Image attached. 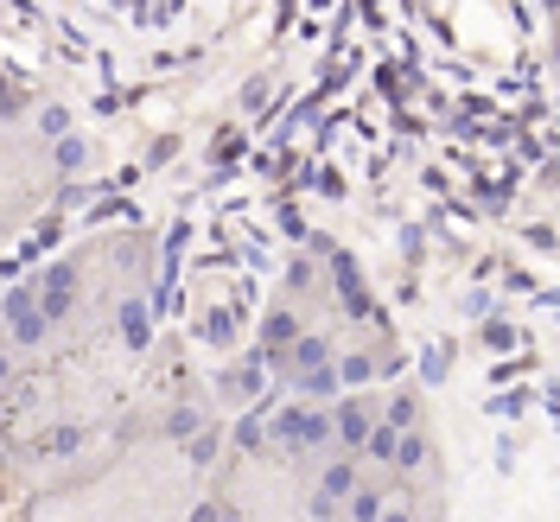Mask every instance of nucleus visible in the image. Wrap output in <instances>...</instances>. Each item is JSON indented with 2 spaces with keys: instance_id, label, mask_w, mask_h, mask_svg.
I'll return each instance as SVG.
<instances>
[{
  "instance_id": "1",
  "label": "nucleus",
  "mask_w": 560,
  "mask_h": 522,
  "mask_svg": "<svg viewBox=\"0 0 560 522\" xmlns=\"http://www.w3.org/2000/svg\"><path fill=\"white\" fill-rule=\"evenodd\" d=\"M70 306H77V268L58 261V268H45V281H39V312H45V325H58Z\"/></svg>"
},
{
  "instance_id": "2",
  "label": "nucleus",
  "mask_w": 560,
  "mask_h": 522,
  "mask_svg": "<svg viewBox=\"0 0 560 522\" xmlns=\"http://www.w3.org/2000/svg\"><path fill=\"white\" fill-rule=\"evenodd\" d=\"M0 312H7V325H13V344H26V351H32V344H45L51 325H45V312L32 306V293H26V287H20V293H7V306H0Z\"/></svg>"
},
{
  "instance_id": "3",
  "label": "nucleus",
  "mask_w": 560,
  "mask_h": 522,
  "mask_svg": "<svg viewBox=\"0 0 560 522\" xmlns=\"http://www.w3.org/2000/svg\"><path fill=\"white\" fill-rule=\"evenodd\" d=\"M370 427H376V421L363 414V402H344L338 414H331V440H338V446H350V452L363 446V433H370Z\"/></svg>"
},
{
  "instance_id": "4",
  "label": "nucleus",
  "mask_w": 560,
  "mask_h": 522,
  "mask_svg": "<svg viewBox=\"0 0 560 522\" xmlns=\"http://www.w3.org/2000/svg\"><path fill=\"white\" fill-rule=\"evenodd\" d=\"M293 338H300V319H293L287 306H274L268 319H261V344H268V351H287Z\"/></svg>"
},
{
  "instance_id": "5",
  "label": "nucleus",
  "mask_w": 560,
  "mask_h": 522,
  "mask_svg": "<svg viewBox=\"0 0 560 522\" xmlns=\"http://www.w3.org/2000/svg\"><path fill=\"white\" fill-rule=\"evenodd\" d=\"M389 459L401 465V472H414V465H427V440H420V427L395 433V452H389Z\"/></svg>"
},
{
  "instance_id": "6",
  "label": "nucleus",
  "mask_w": 560,
  "mask_h": 522,
  "mask_svg": "<svg viewBox=\"0 0 560 522\" xmlns=\"http://www.w3.org/2000/svg\"><path fill=\"white\" fill-rule=\"evenodd\" d=\"M350 491H357V465H350V459H338V465H331V472H325V484H319V497H350Z\"/></svg>"
},
{
  "instance_id": "7",
  "label": "nucleus",
  "mask_w": 560,
  "mask_h": 522,
  "mask_svg": "<svg viewBox=\"0 0 560 522\" xmlns=\"http://www.w3.org/2000/svg\"><path fill=\"white\" fill-rule=\"evenodd\" d=\"M382 427H395V433H408V427H420V395H408V389H401L395 402H389V421H382Z\"/></svg>"
},
{
  "instance_id": "8",
  "label": "nucleus",
  "mask_w": 560,
  "mask_h": 522,
  "mask_svg": "<svg viewBox=\"0 0 560 522\" xmlns=\"http://www.w3.org/2000/svg\"><path fill=\"white\" fill-rule=\"evenodd\" d=\"M185 452H191V465H210V459L223 452V433H217V427H198V433L185 440Z\"/></svg>"
},
{
  "instance_id": "9",
  "label": "nucleus",
  "mask_w": 560,
  "mask_h": 522,
  "mask_svg": "<svg viewBox=\"0 0 560 522\" xmlns=\"http://www.w3.org/2000/svg\"><path fill=\"white\" fill-rule=\"evenodd\" d=\"M198 427H204V414H198V408H172L166 421H160V433H166V440H191Z\"/></svg>"
},
{
  "instance_id": "10",
  "label": "nucleus",
  "mask_w": 560,
  "mask_h": 522,
  "mask_svg": "<svg viewBox=\"0 0 560 522\" xmlns=\"http://www.w3.org/2000/svg\"><path fill=\"white\" fill-rule=\"evenodd\" d=\"M204 338H210V344H230V338H236V312H230V306H210V312H204Z\"/></svg>"
},
{
  "instance_id": "11",
  "label": "nucleus",
  "mask_w": 560,
  "mask_h": 522,
  "mask_svg": "<svg viewBox=\"0 0 560 522\" xmlns=\"http://www.w3.org/2000/svg\"><path fill=\"white\" fill-rule=\"evenodd\" d=\"M331 370H338V382H350V389H363V382H370L376 376V357H344V363H331Z\"/></svg>"
},
{
  "instance_id": "12",
  "label": "nucleus",
  "mask_w": 560,
  "mask_h": 522,
  "mask_svg": "<svg viewBox=\"0 0 560 522\" xmlns=\"http://www.w3.org/2000/svg\"><path fill=\"white\" fill-rule=\"evenodd\" d=\"M344 516H350V522H376V516H382V497H376V491H350V497H344Z\"/></svg>"
},
{
  "instance_id": "13",
  "label": "nucleus",
  "mask_w": 560,
  "mask_h": 522,
  "mask_svg": "<svg viewBox=\"0 0 560 522\" xmlns=\"http://www.w3.org/2000/svg\"><path fill=\"white\" fill-rule=\"evenodd\" d=\"M274 433H280V446H306V408H287L274 421Z\"/></svg>"
},
{
  "instance_id": "14",
  "label": "nucleus",
  "mask_w": 560,
  "mask_h": 522,
  "mask_svg": "<svg viewBox=\"0 0 560 522\" xmlns=\"http://www.w3.org/2000/svg\"><path fill=\"white\" fill-rule=\"evenodd\" d=\"M300 389L312 395V402H319V395H338V370H331V363H319V370L300 376Z\"/></svg>"
},
{
  "instance_id": "15",
  "label": "nucleus",
  "mask_w": 560,
  "mask_h": 522,
  "mask_svg": "<svg viewBox=\"0 0 560 522\" xmlns=\"http://www.w3.org/2000/svg\"><path fill=\"white\" fill-rule=\"evenodd\" d=\"M77 446H83V427H51L45 433V452H58V459H70Z\"/></svg>"
},
{
  "instance_id": "16",
  "label": "nucleus",
  "mask_w": 560,
  "mask_h": 522,
  "mask_svg": "<svg viewBox=\"0 0 560 522\" xmlns=\"http://www.w3.org/2000/svg\"><path fill=\"white\" fill-rule=\"evenodd\" d=\"M357 452H370V459H389V452H395V427H370Z\"/></svg>"
},
{
  "instance_id": "17",
  "label": "nucleus",
  "mask_w": 560,
  "mask_h": 522,
  "mask_svg": "<svg viewBox=\"0 0 560 522\" xmlns=\"http://www.w3.org/2000/svg\"><path fill=\"white\" fill-rule=\"evenodd\" d=\"M261 433H268V427H261V414H242V421H236V446L242 452H261Z\"/></svg>"
},
{
  "instance_id": "18",
  "label": "nucleus",
  "mask_w": 560,
  "mask_h": 522,
  "mask_svg": "<svg viewBox=\"0 0 560 522\" xmlns=\"http://www.w3.org/2000/svg\"><path fill=\"white\" fill-rule=\"evenodd\" d=\"M39 128L51 134V141H64V134H70V115L58 109V102H51V109H39Z\"/></svg>"
},
{
  "instance_id": "19",
  "label": "nucleus",
  "mask_w": 560,
  "mask_h": 522,
  "mask_svg": "<svg viewBox=\"0 0 560 522\" xmlns=\"http://www.w3.org/2000/svg\"><path fill=\"white\" fill-rule=\"evenodd\" d=\"M121 332H128V344H147V312L128 306V312H121Z\"/></svg>"
},
{
  "instance_id": "20",
  "label": "nucleus",
  "mask_w": 560,
  "mask_h": 522,
  "mask_svg": "<svg viewBox=\"0 0 560 522\" xmlns=\"http://www.w3.org/2000/svg\"><path fill=\"white\" fill-rule=\"evenodd\" d=\"M51 147H58V166H83V141H77V134H64V141H51Z\"/></svg>"
},
{
  "instance_id": "21",
  "label": "nucleus",
  "mask_w": 560,
  "mask_h": 522,
  "mask_svg": "<svg viewBox=\"0 0 560 522\" xmlns=\"http://www.w3.org/2000/svg\"><path fill=\"white\" fill-rule=\"evenodd\" d=\"M338 516H344L338 497H312V522H338Z\"/></svg>"
},
{
  "instance_id": "22",
  "label": "nucleus",
  "mask_w": 560,
  "mask_h": 522,
  "mask_svg": "<svg viewBox=\"0 0 560 522\" xmlns=\"http://www.w3.org/2000/svg\"><path fill=\"white\" fill-rule=\"evenodd\" d=\"M484 344H490V351H510V344H516V332H510V325H490V332H484Z\"/></svg>"
},
{
  "instance_id": "23",
  "label": "nucleus",
  "mask_w": 560,
  "mask_h": 522,
  "mask_svg": "<svg viewBox=\"0 0 560 522\" xmlns=\"http://www.w3.org/2000/svg\"><path fill=\"white\" fill-rule=\"evenodd\" d=\"M191 522H223V510H217V503H198V510H191Z\"/></svg>"
},
{
  "instance_id": "24",
  "label": "nucleus",
  "mask_w": 560,
  "mask_h": 522,
  "mask_svg": "<svg viewBox=\"0 0 560 522\" xmlns=\"http://www.w3.org/2000/svg\"><path fill=\"white\" fill-rule=\"evenodd\" d=\"M0 382H13V351L0 344Z\"/></svg>"
},
{
  "instance_id": "25",
  "label": "nucleus",
  "mask_w": 560,
  "mask_h": 522,
  "mask_svg": "<svg viewBox=\"0 0 560 522\" xmlns=\"http://www.w3.org/2000/svg\"><path fill=\"white\" fill-rule=\"evenodd\" d=\"M376 522H408V516H401V510H382V516H376Z\"/></svg>"
},
{
  "instance_id": "26",
  "label": "nucleus",
  "mask_w": 560,
  "mask_h": 522,
  "mask_svg": "<svg viewBox=\"0 0 560 522\" xmlns=\"http://www.w3.org/2000/svg\"><path fill=\"white\" fill-rule=\"evenodd\" d=\"M0 503H7V478H0Z\"/></svg>"
}]
</instances>
